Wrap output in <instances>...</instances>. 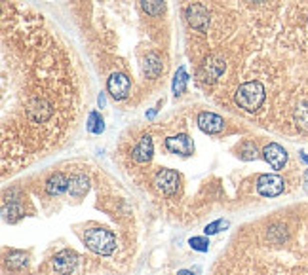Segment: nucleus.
Segmentation results:
<instances>
[{"label": "nucleus", "instance_id": "nucleus-1", "mask_svg": "<svg viewBox=\"0 0 308 275\" xmlns=\"http://www.w3.org/2000/svg\"><path fill=\"white\" fill-rule=\"evenodd\" d=\"M194 82L253 127L308 139V0H179Z\"/></svg>", "mask_w": 308, "mask_h": 275}, {"label": "nucleus", "instance_id": "nucleus-2", "mask_svg": "<svg viewBox=\"0 0 308 275\" xmlns=\"http://www.w3.org/2000/svg\"><path fill=\"white\" fill-rule=\"evenodd\" d=\"M86 89L65 34L29 4L2 0V180L72 141Z\"/></svg>", "mask_w": 308, "mask_h": 275}, {"label": "nucleus", "instance_id": "nucleus-3", "mask_svg": "<svg viewBox=\"0 0 308 275\" xmlns=\"http://www.w3.org/2000/svg\"><path fill=\"white\" fill-rule=\"evenodd\" d=\"M72 15L97 72L132 80L134 104L164 87L174 40L170 15H152L144 0H74Z\"/></svg>", "mask_w": 308, "mask_h": 275}, {"label": "nucleus", "instance_id": "nucleus-4", "mask_svg": "<svg viewBox=\"0 0 308 275\" xmlns=\"http://www.w3.org/2000/svg\"><path fill=\"white\" fill-rule=\"evenodd\" d=\"M210 275H308V201L246 220L215 258Z\"/></svg>", "mask_w": 308, "mask_h": 275}, {"label": "nucleus", "instance_id": "nucleus-5", "mask_svg": "<svg viewBox=\"0 0 308 275\" xmlns=\"http://www.w3.org/2000/svg\"><path fill=\"white\" fill-rule=\"evenodd\" d=\"M162 148H164L166 154L170 156H177V158H190L196 150V142L190 137V133L184 131V129H179L177 133H172V135H166L164 141H162Z\"/></svg>", "mask_w": 308, "mask_h": 275}, {"label": "nucleus", "instance_id": "nucleus-6", "mask_svg": "<svg viewBox=\"0 0 308 275\" xmlns=\"http://www.w3.org/2000/svg\"><path fill=\"white\" fill-rule=\"evenodd\" d=\"M196 123H198V127H200L204 133H208V135H219V133H222L224 131V127H226L224 118L219 116V114L212 112V110H200V112L196 114Z\"/></svg>", "mask_w": 308, "mask_h": 275}, {"label": "nucleus", "instance_id": "nucleus-7", "mask_svg": "<svg viewBox=\"0 0 308 275\" xmlns=\"http://www.w3.org/2000/svg\"><path fill=\"white\" fill-rule=\"evenodd\" d=\"M188 82V76L184 72V66H179L177 68V74H175V80H174V93L175 97H179V95L184 93V85Z\"/></svg>", "mask_w": 308, "mask_h": 275}, {"label": "nucleus", "instance_id": "nucleus-8", "mask_svg": "<svg viewBox=\"0 0 308 275\" xmlns=\"http://www.w3.org/2000/svg\"><path fill=\"white\" fill-rule=\"evenodd\" d=\"M86 127H88V131L96 133V135H101V133H103L105 125H103V118L99 116V112L90 114V118H88V122H86Z\"/></svg>", "mask_w": 308, "mask_h": 275}, {"label": "nucleus", "instance_id": "nucleus-9", "mask_svg": "<svg viewBox=\"0 0 308 275\" xmlns=\"http://www.w3.org/2000/svg\"><path fill=\"white\" fill-rule=\"evenodd\" d=\"M188 243H190L192 249H196V251H202V253H206V251L210 249V241H208L206 237H192Z\"/></svg>", "mask_w": 308, "mask_h": 275}, {"label": "nucleus", "instance_id": "nucleus-10", "mask_svg": "<svg viewBox=\"0 0 308 275\" xmlns=\"http://www.w3.org/2000/svg\"><path fill=\"white\" fill-rule=\"evenodd\" d=\"M228 222L226 220H222V218H219V220H215V222H212V224H208L206 226V236H213V234H217L219 232V228H222V226H226Z\"/></svg>", "mask_w": 308, "mask_h": 275}, {"label": "nucleus", "instance_id": "nucleus-11", "mask_svg": "<svg viewBox=\"0 0 308 275\" xmlns=\"http://www.w3.org/2000/svg\"><path fill=\"white\" fill-rule=\"evenodd\" d=\"M302 186L306 188V192H308V169L304 171V182H302Z\"/></svg>", "mask_w": 308, "mask_h": 275}, {"label": "nucleus", "instance_id": "nucleus-12", "mask_svg": "<svg viewBox=\"0 0 308 275\" xmlns=\"http://www.w3.org/2000/svg\"><path fill=\"white\" fill-rule=\"evenodd\" d=\"M177 275H194V274L188 272V270H181V272H177Z\"/></svg>", "mask_w": 308, "mask_h": 275}]
</instances>
